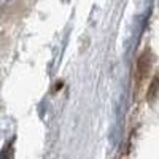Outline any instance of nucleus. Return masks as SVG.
<instances>
[{
  "instance_id": "obj_2",
  "label": "nucleus",
  "mask_w": 159,
  "mask_h": 159,
  "mask_svg": "<svg viewBox=\"0 0 159 159\" xmlns=\"http://www.w3.org/2000/svg\"><path fill=\"white\" fill-rule=\"evenodd\" d=\"M157 96V76L153 78V81H151V86H150V91H148V99L153 102Z\"/></svg>"
},
{
  "instance_id": "obj_1",
  "label": "nucleus",
  "mask_w": 159,
  "mask_h": 159,
  "mask_svg": "<svg viewBox=\"0 0 159 159\" xmlns=\"http://www.w3.org/2000/svg\"><path fill=\"white\" fill-rule=\"evenodd\" d=\"M151 64H153V57H151V52L150 51H145L143 54L139 57L137 62V76L139 80H143L151 70Z\"/></svg>"
}]
</instances>
